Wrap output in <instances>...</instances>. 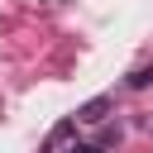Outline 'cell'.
<instances>
[{
  "label": "cell",
  "instance_id": "cell-1",
  "mask_svg": "<svg viewBox=\"0 0 153 153\" xmlns=\"http://www.w3.org/2000/svg\"><path fill=\"white\" fill-rule=\"evenodd\" d=\"M105 110H110V100H105V96H96V100H86V105L76 110V120H86V124H100V120H105Z\"/></svg>",
  "mask_w": 153,
  "mask_h": 153
},
{
  "label": "cell",
  "instance_id": "cell-2",
  "mask_svg": "<svg viewBox=\"0 0 153 153\" xmlns=\"http://www.w3.org/2000/svg\"><path fill=\"white\" fill-rule=\"evenodd\" d=\"M148 81H153V67H139V72H134V76H129V86H134V91H143V86H148Z\"/></svg>",
  "mask_w": 153,
  "mask_h": 153
},
{
  "label": "cell",
  "instance_id": "cell-3",
  "mask_svg": "<svg viewBox=\"0 0 153 153\" xmlns=\"http://www.w3.org/2000/svg\"><path fill=\"white\" fill-rule=\"evenodd\" d=\"M72 153H105V143H100V139H96V143H76Z\"/></svg>",
  "mask_w": 153,
  "mask_h": 153
}]
</instances>
